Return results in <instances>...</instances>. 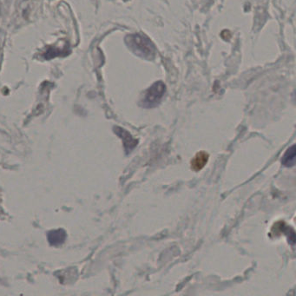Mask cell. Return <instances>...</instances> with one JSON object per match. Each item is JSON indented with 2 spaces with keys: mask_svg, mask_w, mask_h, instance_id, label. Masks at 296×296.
I'll return each mask as SVG.
<instances>
[{
  "mask_svg": "<svg viewBox=\"0 0 296 296\" xmlns=\"http://www.w3.org/2000/svg\"><path fill=\"white\" fill-rule=\"evenodd\" d=\"M125 42L128 47L136 56L147 60H152L155 58L157 54L156 47L146 35L140 33L128 35Z\"/></svg>",
  "mask_w": 296,
  "mask_h": 296,
  "instance_id": "1",
  "label": "cell"
},
{
  "mask_svg": "<svg viewBox=\"0 0 296 296\" xmlns=\"http://www.w3.org/2000/svg\"><path fill=\"white\" fill-rule=\"evenodd\" d=\"M166 91V86L164 82L161 81L154 82L153 84L147 90L146 93L144 95L143 99V107L152 108L155 107L161 102V98L164 96Z\"/></svg>",
  "mask_w": 296,
  "mask_h": 296,
  "instance_id": "2",
  "label": "cell"
},
{
  "mask_svg": "<svg viewBox=\"0 0 296 296\" xmlns=\"http://www.w3.org/2000/svg\"><path fill=\"white\" fill-rule=\"evenodd\" d=\"M115 132L123 140L124 148H125V150L127 151V153L131 152L137 145V141L135 139L133 138L132 135L129 132H126L124 129L119 127L115 128Z\"/></svg>",
  "mask_w": 296,
  "mask_h": 296,
  "instance_id": "3",
  "label": "cell"
},
{
  "mask_svg": "<svg viewBox=\"0 0 296 296\" xmlns=\"http://www.w3.org/2000/svg\"><path fill=\"white\" fill-rule=\"evenodd\" d=\"M209 158V154L206 153L205 151H200L191 160V169L195 171H200L208 163Z\"/></svg>",
  "mask_w": 296,
  "mask_h": 296,
  "instance_id": "4",
  "label": "cell"
},
{
  "mask_svg": "<svg viewBox=\"0 0 296 296\" xmlns=\"http://www.w3.org/2000/svg\"><path fill=\"white\" fill-rule=\"evenodd\" d=\"M66 238V234L63 229L53 230L48 233V241L53 246H58L64 242Z\"/></svg>",
  "mask_w": 296,
  "mask_h": 296,
  "instance_id": "5",
  "label": "cell"
},
{
  "mask_svg": "<svg viewBox=\"0 0 296 296\" xmlns=\"http://www.w3.org/2000/svg\"><path fill=\"white\" fill-rule=\"evenodd\" d=\"M296 145H292L282 157L281 163L286 167H292L296 163Z\"/></svg>",
  "mask_w": 296,
  "mask_h": 296,
  "instance_id": "6",
  "label": "cell"
}]
</instances>
